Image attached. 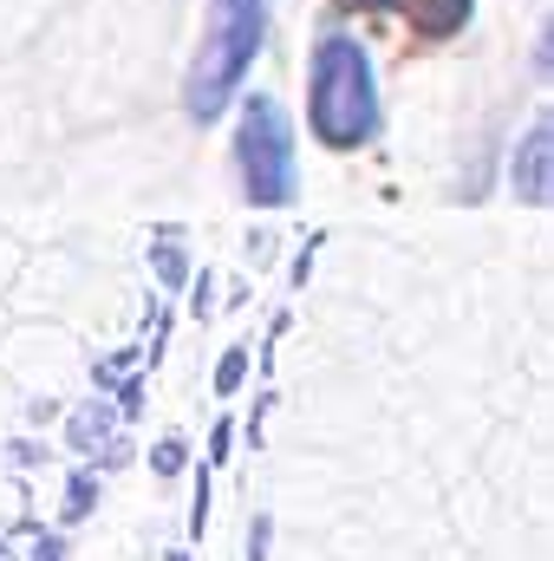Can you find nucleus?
I'll return each mask as SVG.
<instances>
[{
  "mask_svg": "<svg viewBox=\"0 0 554 561\" xmlns=\"http://www.w3.org/2000/svg\"><path fill=\"white\" fill-rule=\"evenodd\" d=\"M92 503H99V483L79 470L72 483H66V523H79V516H92Z\"/></svg>",
  "mask_w": 554,
  "mask_h": 561,
  "instance_id": "obj_7",
  "label": "nucleus"
},
{
  "mask_svg": "<svg viewBox=\"0 0 554 561\" xmlns=\"http://www.w3.org/2000/svg\"><path fill=\"white\" fill-rule=\"evenodd\" d=\"M242 373H249V353H242V346H229V353H222V366H216V392L229 399V392L242 386Z\"/></svg>",
  "mask_w": 554,
  "mask_h": 561,
  "instance_id": "obj_8",
  "label": "nucleus"
},
{
  "mask_svg": "<svg viewBox=\"0 0 554 561\" xmlns=\"http://www.w3.org/2000/svg\"><path fill=\"white\" fill-rule=\"evenodd\" d=\"M262 549H268V516L255 523V536H249V561H262Z\"/></svg>",
  "mask_w": 554,
  "mask_h": 561,
  "instance_id": "obj_13",
  "label": "nucleus"
},
{
  "mask_svg": "<svg viewBox=\"0 0 554 561\" xmlns=\"http://www.w3.org/2000/svg\"><path fill=\"white\" fill-rule=\"evenodd\" d=\"M0 561H13V549H7V542H0Z\"/></svg>",
  "mask_w": 554,
  "mask_h": 561,
  "instance_id": "obj_14",
  "label": "nucleus"
},
{
  "mask_svg": "<svg viewBox=\"0 0 554 561\" xmlns=\"http://www.w3.org/2000/svg\"><path fill=\"white\" fill-rule=\"evenodd\" d=\"M235 163H242L249 203H262V209L293 203V131H287V112L275 99H249L242 138H235Z\"/></svg>",
  "mask_w": 554,
  "mask_h": 561,
  "instance_id": "obj_3",
  "label": "nucleus"
},
{
  "mask_svg": "<svg viewBox=\"0 0 554 561\" xmlns=\"http://www.w3.org/2000/svg\"><path fill=\"white\" fill-rule=\"evenodd\" d=\"M262 33H268V0H209V33L189 66V118L196 125L222 118V105L235 99V85L249 79V66L262 53Z\"/></svg>",
  "mask_w": 554,
  "mask_h": 561,
  "instance_id": "obj_2",
  "label": "nucleus"
},
{
  "mask_svg": "<svg viewBox=\"0 0 554 561\" xmlns=\"http://www.w3.org/2000/svg\"><path fill=\"white\" fill-rule=\"evenodd\" d=\"M535 72H542V79H554V20L542 26V39H535Z\"/></svg>",
  "mask_w": 554,
  "mask_h": 561,
  "instance_id": "obj_10",
  "label": "nucleus"
},
{
  "mask_svg": "<svg viewBox=\"0 0 554 561\" xmlns=\"http://www.w3.org/2000/svg\"><path fill=\"white\" fill-rule=\"evenodd\" d=\"M150 463H157V477H176V470L189 463V444H183V437H163V444L150 450Z\"/></svg>",
  "mask_w": 554,
  "mask_h": 561,
  "instance_id": "obj_9",
  "label": "nucleus"
},
{
  "mask_svg": "<svg viewBox=\"0 0 554 561\" xmlns=\"http://www.w3.org/2000/svg\"><path fill=\"white\" fill-rule=\"evenodd\" d=\"M509 183L522 203H554V112L529 125V138L516 144V163H509Z\"/></svg>",
  "mask_w": 554,
  "mask_h": 561,
  "instance_id": "obj_4",
  "label": "nucleus"
},
{
  "mask_svg": "<svg viewBox=\"0 0 554 561\" xmlns=\"http://www.w3.org/2000/svg\"><path fill=\"white\" fill-rule=\"evenodd\" d=\"M170 561H189V556H170Z\"/></svg>",
  "mask_w": 554,
  "mask_h": 561,
  "instance_id": "obj_15",
  "label": "nucleus"
},
{
  "mask_svg": "<svg viewBox=\"0 0 554 561\" xmlns=\"http://www.w3.org/2000/svg\"><path fill=\"white\" fill-rule=\"evenodd\" d=\"M26 561H66V542H59V536H39V542H33V556Z\"/></svg>",
  "mask_w": 554,
  "mask_h": 561,
  "instance_id": "obj_11",
  "label": "nucleus"
},
{
  "mask_svg": "<svg viewBox=\"0 0 554 561\" xmlns=\"http://www.w3.org/2000/svg\"><path fill=\"white\" fill-rule=\"evenodd\" d=\"M307 125L313 138L333 150H353L379 131V85H372V59L359 39L326 33L313 46V92H307Z\"/></svg>",
  "mask_w": 554,
  "mask_h": 561,
  "instance_id": "obj_1",
  "label": "nucleus"
},
{
  "mask_svg": "<svg viewBox=\"0 0 554 561\" xmlns=\"http://www.w3.org/2000/svg\"><path fill=\"white\" fill-rule=\"evenodd\" d=\"M157 275H163V280H183V255H176V249H157Z\"/></svg>",
  "mask_w": 554,
  "mask_h": 561,
  "instance_id": "obj_12",
  "label": "nucleus"
},
{
  "mask_svg": "<svg viewBox=\"0 0 554 561\" xmlns=\"http://www.w3.org/2000/svg\"><path fill=\"white\" fill-rule=\"evenodd\" d=\"M72 450H112V412L105 405H85L79 419H72Z\"/></svg>",
  "mask_w": 554,
  "mask_h": 561,
  "instance_id": "obj_6",
  "label": "nucleus"
},
{
  "mask_svg": "<svg viewBox=\"0 0 554 561\" xmlns=\"http://www.w3.org/2000/svg\"><path fill=\"white\" fill-rule=\"evenodd\" d=\"M359 7L405 13V20H412V33H424V39H443V33H457V26L470 20V0H359Z\"/></svg>",
  "mask_w": 554,
  "mask_h": 561,
  "instance_id": "obj_5",
  "label": "nucleus"
}]
</instances>
